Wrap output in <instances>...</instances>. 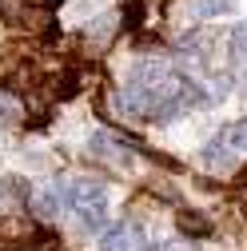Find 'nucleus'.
<instances>
[{
	"instance_id": "7ed1b4c3",
	"label": "nucleus",
	"mask_w": 247,
	"mask_h": 251,
	"mask_svg": "<svg viewBox=\"0 0 247 251\" xmlns=\"http://www.w3.org/2000/svg\"><path fill=\"white\" fill-rule=\"evenodd\" d=\"M203 164L207 168H215V172H220V168H231V160H235V148H231V140H227V132H215L207 144H203Z\"/></svg>"
},
{
	"instance_id": "f257e3e1",
	"label": "nucleus",
	"mask_w": 247,
	"mask_h": 251,
	"mask_svg": "<svg viewBox=\"0 0 247 251\" xmlns=\"http://www.w3.org/2000/svg\"><path fill=\"white\" fill-rule=\"evenodd\" d=\"M56 196H60V203H68L80 215V224L88 231H100L108 224V192H104V183H96V179H68V183H56Z\"/></svg>"
},
{
	"instance_id": "6e6552de",
	"label": "nucleus",
	"mask_w": 247,
	"mask_h": 251,
	"mask_svg": "<svg viewBox=\"0 0 247 251\" xmlns=\"http://www.w3.org/2000/svg\"><path fill=\"white\" fill-rule=\"evenodd\" d=\"M0 112H4V120H16L20 116V104L8 96V92H0Z\"/></svg>"
},
{
	"instance_id": "423d86ee",
	"label": "nucleus",
	"mask_w": 247,
	"mask_h": 251,
	"mask_svg": "<svg viewBox=\"0 0 247 251\" xmlns=\"http://www.w3.org/2000/svg\"><path fill=\"white\" fill-rule=\"evenodd\" d=\"M196 12L199 16H223V12H235V0H199Z\"/></svg>"
},
{
	"instance_id": "1a4fd4ad",
	"label": "nucleus",
	"mask_w": 247,
	"mask_h": 251,
	"mask_svg": "<svg viewBox=\"0 0 247 251\" xmlns=\"http://www.w3.org/2000/svg\"><path fill=\"white\" fill-rule=\"evenodd\" d=\"M132 8V24H140V0H124V12Z\"/></svg>"
},
{
	"instance_id": "20e7f679",
	"label": "nucleus",
	"mask_w": 247,
	"mask_h": 251,
	"mask_svg": "<svg viewBox=\"0 0 247 251\" xmlns=\"http://www.w3.org/2000/svg\"><path fill=\"white\" fill-rule=\"evenodd\" d=\"M28 207H32V211H36L40 219H56L64 203H60L56 187H52V192H28Z\"/></svg>"
},
{
	"instance_id": "39448f33",
	"label": "nucleus",
	"mask_w": 247,
	"mask_h": 251,
	"mask_svg": "<svg viewBox=\"0 0 247 251\" xmlns=\"http://www.w3.org/2000/svg\"><path fill=\"white\" fill-rule=\"evenodd\" d=\"M179 231H183V235H196V239H203V235L211 231V224H207L203 215H188V211H183V215H179Z\"/></svg>"
},
{
	"instance_id": "f03ea898",
	"label": "nucleus",
	"mask_w": 247,
	"mask_h": 251,
	"mask_svg": "<svg viewBox=\"0 0 247 251\" xmlns=\"http://www.w3.org/2000/svg\"><path fill=\"white\" fill-rule=\"evenodd\" d=\"M100 251H148V239H144L140 224H116L112 231H104Z\"/></svg>"
},
{
	"instance_id": "9d476101",
	"label": "nucleus",
	"mask_w": 247,
	"mask_h": 251,
	"mask_svg": "<svg viewBox=\"0 0 247 251\" xmlns=\"http://www.w3.org/2000/svg\"><path fill=\"white\" fill-rule=\"evenodd\" d=\"M32 4H44V8H56V4H60V0H32Z\"/></svg>"
},
{
	"instance_id": "0eeeda50",
	"label": "nucleus",
	"mask_w": 247,
	"mask_h": 251,
	"mask_svg": "<svg viewBox=\"0 0 247 251\" xmlns=\"http://www.w3.org/2000/svg\"><path fill=\"white\" fill-rule=\"evenodd\" d=\"M223 132H227V140H231V148H235V151H247V116H243V120H235V124H227Z\"/></svg>"
}]
</instances>
